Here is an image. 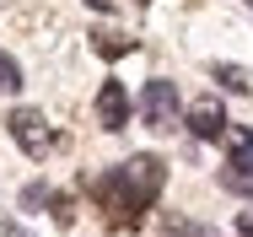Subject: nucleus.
Returning a JSON list of instances; mask_svg holds the SVG:
<instances>
[{"label": "nucleus", "instance_id": "nucleus-5", "mask_svg": "<svg viewBox=\"0 0 253 237\" xmlns=\"http://www.w3.org/2000/svg\"><path fill=\"white\" fill-rule=\"evenodd\" d=\"M97 119H102V130H124L129 124V92H124V81H102Z\"/></svg>", "mask_w": 253, "mask_h": 237}, {"label": "nucleus", "instance_id": "nucleus-3", "mask_svg": "<svg viewBox=\"0 0 253 237\" xmlns=\"http://www.w3.org/2000/svg\"><path fill=\"white\" fill-rule=\"evenodd\" d=\"M5 130H11V141L22 145V151H27L33 162H43V156H49L54 130H49V119H43V108H11Z\"/></svg>", "mask_w": 253, "mask_h": 237}, {"label": "nucleus", "instance_id": "nucleus-8", "mask_svg": "<svg viewBox=\"0 0 253 237\" xmlns=\"http://www.w3.org/2000/svg\"><path fill=\"white\" fill-rule=\"evenodd\" d=\"M210 81H221L226 92H253L248 70H243V65H226V59H221V65H210Z\"/></svg>", "mask_w": 253, "mask_h": 237}, {"label": "nucleus", "instance_id": "nucleus-4", "mask_svg": "<svg viewBox=\"0 0 253 237\" xmlns=\"http://www.w3.org/2000/svg\"><path fill=\"white\" fill-rule=\"evenodd\" d=\"M140 119L151 124V130H172L178 124V87L172 81H146V92H140Z\"/></svg>", "mask_w": 253, "mask_h": 237}, {"label": "nucleus", "instance_id": "nucleus-1", "mask_svg": "<svg viewBox=\"0 0 253 237\" xmlns=\"http://www.w3.org/2000/svg\"><path fill=\"white\" fill-rule=\"evenodd\" d=\"M162 184H167V167L156 162L151 151H140V156L119 162V167H108L97 184H92V199L102 205L108 227H140V216L156 205Z\"/></svg>", "mask_w": 253, "mask_h": 237}, {"label": "nucleus", "instance_id": "nucleus-6", "mask_svg": "<svg viewBox=\"0 0 253 237\" xmlns=\"http://www.w3.org/2000/svg\"><path fill=\"white\" fill-rule=\"evenodd\" d=\"M189 130H194V141H221L226 135V108L215 102V97H205L189 108Z\"/></svg>", "mask_w": 253, "mask_h": 237}, {"label": "nucleus", "instance_id": "nucleus-12", "mask_svg": "<svg viewBox=\"0 0 253 237\" xmlns=\"http://www.w3.org/2000/svg\"><path fill=\"white\" fill-rule=\"evenodd\" d=\"M86 5H97V11H113V0H86Z\"/></svg>", "mask_w": 253, "mask_h": 237}, {"label": "nucleus", "instance_id": "nucleus-11", "mask_svg": "<svg viewBox=\"0 0 253 237\" xmlns=\"http://www.w3.org/2000/svg\"><path fill=\"white\" fill-rule=\"evenodd\" d=\"M237 232H243V237H253V210H243V216H237Z\"/></svg>", "mask_w": 253, "mask_h": 237}, {"label": "nucleus", "instance_id": "nucleus-2", "mask_svg": "<svg viewBox=\"0 0 253 237\" xmlns=\"http://www.w3.org/2000/svg\"><path fill=\"white\" fill-rule=\"evenodd\" d=\"M221 189L253 199V130H226V162H221Z\"/></svg>", "mask_w": 253, "mask_h": 237}, {"label": "nucleus", "instance_id": "nucleus-10", "mask_svg": "<svg viewBox=\"0 0 253 237\" xmlns=\"http://www.w3.org/2000/svg\"><path fill=\"white\" fill-rule=\"evenodd\" d=\"M49 199H54L49 184H27V189H22V205H27V210H38V205H49Z\"/></svg>", "mask_w": 253, "mask_h": 237}, {"label": "nucleus", "instance_id": "nucleus-7", "mask_svg": "<svg viewBox=\"0 0 253 237\" xmlns=\"http://www.w3.org/2000/svg\"><path fill=\"white\" fill-rule=\"evenodd\" d=\"M92 48H97L102 59H119V54H129V48H135V38H124V33H113V27H102V33H92Z\"/></svg>", "mask_w": 253, "mask_h": 237}, {"label": "nucleus", "instance_id": "nucleus-9", "mask_svg": "<svg viewBox=\"0 0 253 237\" xmlns=\"http://www.w3.org/2000/svg\"><path fill=\"white\" fill-rule=\"evenodd\" d=\"M16 87H22V65L11 54H0V92H16Z\"/></svg>", "mask_w": 253, "mask_h": 237}]
</instances>
